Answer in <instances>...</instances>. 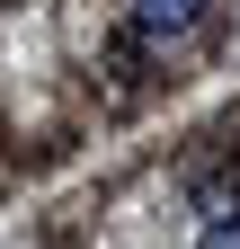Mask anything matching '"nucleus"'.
<instances>
[{
	"mask_svg": "<svg viewBox=\"0 0 240 249\" xmlns=\"http://www.w3.org/2000/svg\"><path fill=\"white\" fill-rule=\"evenodd\" d=\"M196 18H205V0H134V27H142V36H187Z\"/></svg>",
	"mask_w": 240,
	"mask_h": 249,
	"instance_id": "f257e3e1",
	"label": "nucleus"
},
{
	"mask_svg": "<svg viewBox=\"0 0 240 249\" xmlns=\"http://www.w3.org/2000/svg\"><path fill=\"white\" fill-rule=\"evenodd\" d=\"M205 249H240V223H214V231H205Z\"/></svg>",
	"mask_w": 240,
	"mask_h": 249,
	"instance_id": "f03ea898",
	"label": "nucleus"
}]
</instances>
